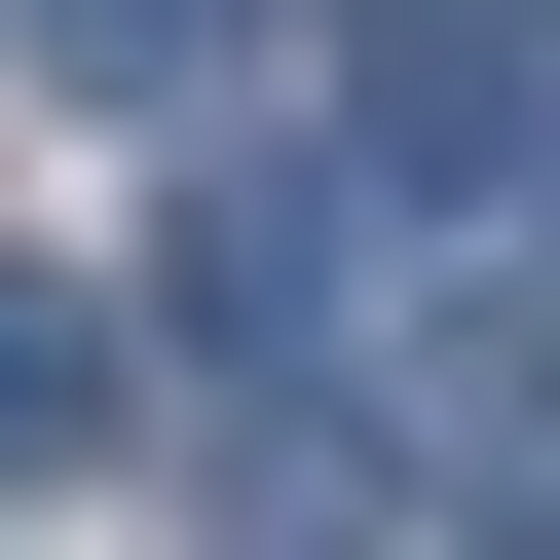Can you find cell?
<instances>
[{"label": "cell", "instance_id": "obj_1", "mask_svg": "<svg viewBox=\"0 0 560 560\" xmlns=\"http://www.w3.org/2000/svg\"><path fill=\"white\" fill-rule=\"evenodd\" d=\"M150 300H187V374H337V300H374V187H300V150H261V187H187V261H150Z\"/></svg>", "mask_w": 560, "mask_h": 560}, {"label": "cell", "instance_id": "obj_2", "mask_svg": "<svg viewBox=\"0 0 560 560\" xmlns=\"http://www.w3.org/2000/svg\"><path fill=\"white\" fill-rule=\"evenodd\" d=\"M374 150H411V187L560 150V0H374Z\"/></svg>", "mask_w": 560, "mask_h": 560}, {"label": "cell", "instance_id": "obj_4", "mask_svg": "<svg viewBox=\"0 0 560 560\" xmlns=\"http://www.w3.org/2000/svg\"><path fill=\"white\" fill-rule=\"evenodd\" d=\"M38 38H75V75H113V113H187V75H224V38H300V0H38Z\"/></svg>", "mask_w": 560, "mask_h": 560}, {"label": "cell", "instance_id": "obj_3", "mask_svg": "<svg viewBox=\"0 0 560 560\" xmlns=\"http://www.w3.org/2000/svg\"><path fill=\"white\" fill-rule=\"evenodd\" d=\"M113 448V300H75V261H0V486H75Z\"/></svg>", "mask_w": 560, "mask_h": 560}]
</instances>
